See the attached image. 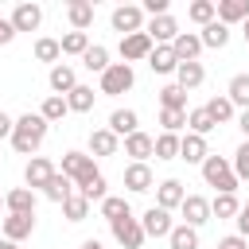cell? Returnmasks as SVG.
<instances>
[{
	"label": "cell",
	"instance_id": "cell-1",
	"mask_svg": "<svg viewBox=\"0 0 249 249\" xmlns=\"http://www.w3.org/2000/svg\"><path fill=\"white\" fill-rule=\"evenodd\" d=\"M47 121L39 117V113H23V117H16V128H12V148L19 152V156H35L39 148H43V140H47Z\"/></svg>",
	"mask_w": 249,
	"mask_h": 249
},
{
	"label": "cell",
	"instance_id": "cell-2",
	"mask_svg": "<svg viewBox=\"0 0 249 249\" xmlns=\"http://www.w3.org/2000/svg\"><path fill=\"white\" fill-rule=\"evenodd\" d=\"M202 179H206V187H214L218 195H237V187H241V179L233 175V163L226 160V156H206L202 160Z\"/></svg>",
	"mask_w": 249,
	"mask_h": 249
},
{
	"label": "cell",
	"instance_id": "cell-3",
	"mask_svg": "<svg viewBox=\"0 0 249 249\" xmlns=\"http://www.w3.org/2000/svg\"><path fill=\"white\" fill-rule=\"evenodd\" d=\"M62 175L74 183V191L78 187H86L89 179H97L101 171H97V163H93V156L89 152H78V148H70V152H62Z\"/></svg>",
	"mask_w": 249,
	"mask_h": 249
},
{
	"label": "cell",
	"instance_id": "cell-4",
	"mask_svg": "<svg viewBox=\"0 0 249 249\" xmlns=\"http://www.w3.org/2000/svg\"><path fill=\"white\" fill-rule=\"evenodd\" d=\"M132 86H136V74H132L128 62H113V66L101 74V93H105V97H121V93H128Z\"/></svg>",
	"mask_w": 249,
	"mask_h": 249
},
{
	"label": "cell",
	"instance_id": "cell-5",
	"mask_svg": "<svg viewBox=\"0 0 249 249\" xmlns=\"http://www.w3.org/2000/svg\"><path fill=\"white\" fill-rule=\"evenodd\" d=\"M109 23L121 35H136V31H144V8L140 4H121V8H113Z\"/></svg>",
	"mask_w": 249,
	"mask_h": 249
},
{
	"label": "cell",
	"instance_id": "cell-6",
	"mask_svg": "<svg viewBox=\"0 0 249 249\" xmlns=\"http://www.w3.org/2000/svg\"><path fill=\"white\" fill-rule=\"evenodd\" d=\"M156 51L152 35L148 31H136V35H121V58L132 66V62H148V54Z\"/></svg>",
	"mask_w": 249,
	"mask_h": 249
},
{
	"label": "cell",
	"instance_id": "cell-7",
	"mask_svg": "<svg viewBox=\"0 0 249 249\" xmlns=\"http://www.w3.org/2000/svg\"><path fill=\"white\" fill-rule=\"evenodd\" d=\"M109 230H113V241H117V245H124V249H140V245L148 241V233H144L140 218H132V214H128V218H121V222H113Z\"/></svg>",
	"mask_w": 249,
	"mask_h": 249
},
{
	"label": "cell",
	"instance_id": "cell-8",
	"mask_svg": "<svg viewBox=\"0 0 249 249\" xmlns=\"http://www.w3.org/2000/svg\"><path fill=\"white\" fill-rule=\"evenodd\" d=\"M140 226H144V233L148 237H171V230H175V222H171V210H160L156 202L140 214Z\"/></svg>",
	"mask_w": 249,
	"mask_h": 249
},
{
	"label": "cell",
	"instance_id": "cell-9",
	"mask_svg": "<svg viewBox=\"0 0 249 249\" xmlns=\"http://www.w3.org/2000/svg\"><path fill=\"white\" fill-rule=\"evenodd\" d=\"M47 86H51V93L66 97V93H74L82 82H78V70H74L70 62H58V66H51V74H47Z\"/></svg>",
	"mask_w": 249,
	"mask_h": 249
},
{
	"label": "cell",
	"instance_id": "cell-10",
	"mask_svg": "<svg viewBox=\"0 0 249 249\" xmlns=\"http://www.w3.org/2000/svg\"><path fill=\"white\" fill-rule=\"evenodd\" d=\"M58 167L47 160V156H31L27 160V167H23V183L31 187V191H43L47 183H51V175H54Z\"/></svg>",
	"mask_w": 249,
	"mask_h": 249
},
{
	"label": "cell",
	"instance_id": "cell-11",
	"mask_svg": "<svg viewBox=\"0 0 249 249\" xmlns=\"http://www.w3.org/2000/svg\"><path fill=\"white\" fill-rule=\"evenodd\" d=\"M144 31L152 35V43H156V47H171V43H175V35H179V23H175V16L167 12V16L148 19V23H144Z\"/></svg>",
	"mask_w": 249,
	"mask_h": 249
},
{
	"label": "cell",
	"instance_id": "cell-12",
	"mask_svg": "<svg viewBox=\"0 0 249 249\" xmlns=\"http://www.w3.org/2000/svg\"><path fill=\"white\" fill-rule=\"evenodd\" d=\"M117 152H121V136H117L109 124L89 132V156H93V160H105V156H117Z\"/></svg>",
	"mask_w": 249,
	"mask_h": 249
},
{
	"label": "cell",
	"instance_id": "cell-13",
	"mask_svg": "<svg viewBox=\"0 0 249 249\" xmlns=\"http://www.w3.org/2000/svg\"><path fill=\"white\" fill-rule=\"evenodd\" d=\"M179 214H183V226H206L210 222V198H202V195H187L183 198V206H179Z\"/></svg>",
	"mask_w": 249,
	"mask_h": 249
},
{
	"label": "cell",
	"instance_id": "cell-14",
	"mask_svg": "<svg viewBox=\"0 0 249 249\" xmlns=\"http://www.w3.org/2000/svg\"><path fill=\"white\" fill-rule=\"evenodd\" d=\"M171 51H175V58H179V62H198V54H202L206 47H202L198 31H179V35H175V43H171Z\"/></svg>",
	"mask_w": 249,
	"mask_h": 249
},
{
	"label": "cell",
	"instance_id": "cell-15",
	"mask_svg": "<svg viewBox=\"0 0 249 249\" xmlns=\"http://www.w3.org/2000/svg\"><path fill=\"white\" fill-rule=\"evenodd\" d=\"M124 156H132V163H148L156 156V136H148V132L124 136Z\"/></svg>",
	"mask_w": 249,
	"mask_h": 249
},
{
	"label": "cell",
	"instance_id": "cell-16",
	"mask_svg": "<svg viewBox=\"0 0 249 249\" xmlns=\"http://www.w3.org/2000/svg\"><path fill=\"white\" fill-rule=\"evenodd\" d=\"M183 198H187V191H183L179 179H163V183H156V206H160V210H179Z\"/></svg>",
	"mask_w": 249,
	"mask_h": 249
},
{
	"label": "cell",
	"instance_id": "cell-17",
	"mask_svg": "<svg viewBox=\"0 0 249 249\" xmlns=\"http://www.w3.org/2000/svg\"><path fill=\"white\" fill-rule=\"evenodd\" d=\"M0 230H4V237L8 241H23V237H31L35 233V214H8L4 222H0Z\"/></svg>",
	"mask_w": 249,
	"mask_h": 249
},
{
	"label": "cell",
	"instance_id": "cell-18",
	"mask_svg": "<svg viewBox=\"0 0 249 249\" xmlns=\"http://www.w3.org/2000/svg\"><path fill=\"white\" fill-rule=\"evenodd\" d=\"M210 156V144H206V136H195V132H183V140H179V160H187V163H198L202 167V160Z\"/></svg>",
	"mask_w": 249,
	"mask_h": 249
},
{
	"label": "cell",
	"instance_id": "cell-19",
	"mask_svg": "<svg viewBox=\"0 0 249 249\" xmlns=\"http://www.w3.org/2000/svg\"><path fill=\"white\" fill-rule=\"evenodd\" d=\"M124 187H128L132 195H144V191H152V187H156V175H152V167H148V163H128V167H124Z\"/></svg>",
	"mask_w": 249,
	"mask_h": 249
},
{
	"label": "cell",
	"instance_id": "cell-20",
	"mask_svg": "<svg viewBox=\"0 0 249 249\" xmlns=\"http://www.w3.org/2000/svg\"><path fill=\"white\" fill-rule=\"evenodd\" d=\"M4 210L8 214H35V191L31 187H12L4 195Z\"/></svg>",
	"mask_w": 249,
	"mask_h": 249
},
{
	"label": "cell",
	"instance_id": "cell-21",
	"mask_svg": "<svg viewBox=\"0 0 249 249\" xmlns=\"http://www.w3.org/2000/svg\"><path fill=\"white\" fill-rule=\"evenodd\" d=\"M8 19H12L16 31H39V23H43V8H39V4H19Z\"/></svg>",
	"mask_w": 249,
	"mask_h": 249
},
{
	"label": "cell",
	"instance_id": "cell-22",
	"mask_svg": "<svg viewBox=\"0 0 249 249\" xmlns=\"http://www.w3.org/2000/svg\"><path fill=\"white\" fill-rule=\"evenodd\" d=\"M202 82H206V70H202V62H179V70H175V86H179L183 93L198 89Z\"/></svg>",
	"mask_w": 249,
	"mask_h": 249
},
{
	"label": "cell",
	"instance_id": "cell-23",
	"mask_svg": "<svg viewBox=\"0 0 249 249\" xmlns=\"http://www.w3.org/2000/svg\"><path fill=\"white\" fill-rule=\"evenodd\" d=\"M249 19V0H218V23L233 27Z\"/></svg>",
	"mask_w": 249,
	"mask_h": 249
},
{
	"label": "cell",
	"instance_id": "cell-24",
	"mask_svg": "<svg viewBox=\"0 0 249 249\" xmlns=\"http://www.w3.org/2000/svg\"><path fill=\"white\" fill-rule=\"evenodd\" d=\"M66 19H70V31H86L93 23V4L89 0H70L66 4Z\"/></svg>",
	"mask_w": 249,
	"mask_h": 249
},
{
	"label": "cell",
	"instance_id": "cell-25",
	"mask_svg": "<svg viewBox=\"0 0 249 249\" xmlns=\"http://www.w3.org/2000/svg\"><path fill=\"white\" fill-rule=\"evenodd\" d=\"M109 128H113L117 136H132V132H140V117H136V109H113V113H109Z\"/></svg>",
	"mask_w": 249,
	"mask_h": 249
},
{
	"label": "cell",
	"instance_id": "cell-26",
	"mask_svg": "<svg viewBox=\"0 0 249 249\" xmlns=\"http://www.w3.org/2000/svg\"><path fill=\"white\" fill-rule=\"evenodd\" d=\"M148 70H152V74H175V70H179L175 51H171V47H156V51L148 54Z\"/></svg>",
	"mask_w": 249,
	"mask_h": 249
},
{
	"label": "cell",
	"instance_id": "cell-27",
	"mask_svg": "<svg viewBox=\"0 0 249 249\" xmlns=\"http://www.w3.org/2000/svg\"><path fill=\"white\" fill-rule=\"evenodd\" d=\"M206 113L214 117V124H230V121H237V109H233V101H230L226 93L210 97V101H206Z\"/></svg>",
	"mask_w": 249,
	"mask_h": 249
},
{
	"label": "cell",
	"instance_id": "cell-28",
	"mask_svg": "<svg viewBox=\"0 0 249 249\" xmlns=\"http://www.w3.org/2000/svg\"><path fill=\"white\" fill-rule=\"evenodd\" d=\"M187 19H191V23H198V27L214 23V19H218V0H195V4L187 8Z\"/></svg>",
	"mask_w": 249,
	"mask_h": 249
},
{
	"label": "cell",
	"instance_id": "cell-29",
	"mask_svg": "<svg viewBox=\"0 0 249 249\" xmlns=\"http://www.w3.org/2000/svg\"><path fill=\"white\" fill-rule=\"evenodd\" d=\"M198 39H202V47H210V51H222V47L230 43V27L214 19V23H206V27L198 31Z\"/></svg>",
	"mask_w": 249,
	"mask_h": 249
},
{
	"label": "cell",
	"instance_id": "cell-30",
	"mask_svg": "<svg viewBox=\"0 0 249 249\" xmlns=\"http://www.w3.org/2000/svg\"><path fill=\"white\" fill-rule=\"evenodd\" d=\"M187 128H191L195 136H210L218 124H214V117L206 113V105H198V109H187Z\"/></svg>",
	"mask_w": 249,
	"mask_h": 249
},
{
	"label": "cell",
	"instance_id": "cell-31",
	"mask_svg": "<svg viewBox=\"0 0 249 249\" xmlns=\"http://www.w3.org/2000/svg\"><path fill=\"white\" fill-rule=\"evenodd\" d=\"M43 195H47L51 202H58V206H62V202H66V198L74 195V183H70V179H66L62 171H54V175H51V183L43 187Z\"/></svg>",
	"mask_w": 249,
	"mask_h": 249
},
{
	"label": "cell",
	"instance_id": "cell-32",
	"mask_svg": "<svg viewBox=\"0 0 249 249\" xmlns=\"http://www.w3.org/2000/svg\"><path fill=\"white\" fill-rule=\"evenodd\" d=\"M226 97L233 101V109H249V74H233L226 86Z\"/></svg>",
	"mask_w": 249,
	"mask_h": 249
},
{
	"label": "cell",
	"instance_id": "cell-33",
	"mask_svg": "<svg viewBox=\"0 0 249 249\" xmlns=\"http://www.w3.org/2000/svg\"><path fill=\"white\" fill-rule=\"evenodd\" d=\"M58 43H62V54H70V58H82V54H86V51L93 47L86 31H66V35L58 39Z\"/></svg>",
	"mask_w": 249,
	"mask_h": 249
},
{
	"label": "cell",
	"instance_id": "cell-34",
	"mask_svg": "<svg viewBox=\"0 0 249 249\" xmlns=\"http://www.w3.org/2000/svg\"><path fill=\"white\" fill-rule=\"evenodd\" d=\"M82 66H86L89 74H105V70H109L113 62H109V51H105L101 43H93V47H89V51L82 54Z\"/></svg>",
	"mask_w": 249,
	"mask_h": 249
},
{
	"label": "cell",
	"instance_id": "cell-35",
	"mask_svg": "<svg viewBox=\"0 0 249 249\" xmlns=\"http://www.w3.org/2000/svg\"><path fill=\"white\" fill-rule=\"evenodd\" d=\"M70 113V105H66V97H58V93H51V97H43V105H39V117L47 121V124H54V121H62Z\"/></svg>",
	"mask_w": 249,
	"mask_h": 249
},
{
	"label": "cell",
	"instance_id": "cell-36",
	"mask_svg": "<svg viewBox=\"0 0 249 249\" xmlns=\"http://www.w3.org/2000/svg\"><path fill=\"white\" fill-rule=\"evenodd\" d=\"M237 214H241L237 195H214L210 198V218H237Z\"/></svg>",
	"mask_w": 249,
	"mask_h": 249
},
{
	"label": "cell",
	"instance_id": "cell-37",
	"mask_svg": "<svg viewBox=\"0 0 249 249\" xmlns=\"http://www.w3.org/2000/svg\"><path fill=\"white\" fill-rule=\"evenodd\" d=\"M62 214H66V222H86V218H89V198H86L82 191H74V195L62 202Z\"/></svg>",
	"mask_w": 249,
	"mask_h": 249
},
{
	"label": "cell",
	"instance_id": "cell-38",
	"mask_svg": "<svg viewBox=\"0 0 249 249\" xmlns=\"http://www.w3.org/2000/svg\"><path fill=\"white\" fill-rule=\"evenodd\" d=\"M132 214V206H128V198H121V195H109L105 202H101V218L113 226V222H121V218H128Z\"/></svg>",
	"mask_w": 249,
	"mask_h": 249
},
{
	"label": "cell",
	"instance_id": "cell-39",
	"mask_svg": "<svg viewBox=\"0 0 249 249\" xmlns=\"http://www.w3.org/2000/svg\"><path fill=\"white\" fill-rule=\"evenodd\" d=\"M35 58H39V62H51V66H58V58H62V43H58V39H51V35L35 39Z\"/></svg>",
	"mask_w": 249,
	"mask_h": 249
},
{
	"label": "cell",
	"instance_id": "cell-40",
	"mask_svg": "<svg viewBox=\"0 0 249 249\" xmlns=\"http://www.w3.org/2000/svg\"><path fill=\"white\" fill-rule=\"evenodd\" d=\"M93 101H97L93 86H78L74 93H66V105H70V113H89V109H93Z\"/></svg>",
	"mask_w": 249,
	"mask_h": 249
},
{
	"label": "cell",
	"instance_id": "cell-41",
	"mask_svg": "<svg viewBox=\"0 0 249 249\" xmlns=\"http://www.w3.org/2000/svg\"><path fill=\"white\" fill-rule=\"evenodd\" d=\"M167 249H198V230L195 226H175L167 237Z\"/></svg>",
	"mask_w": 249,
	"mask_h": 249
},
{
	"label": "cell",
	"instance_id": "cell-42",
	"mask_svg": "<svg viewBox=\"0 0 249 249\" xmlns=\"http://www.w3.org/2000/svg\"><path fill=\"white\" fill-rule=\"evenodd\" d=\"M156 97H160V109H183V113H187V93H183L175 82H171V86H163Z\"/></svg>",
	"mask_w": 249,
	"mask_h": 249
},
{
	"label": "cell",
	"instance_id": "cell-43",
	"mask_svg": "<svg viewBox=\"0 0 249 249\" xmlns=\"http://www.w3.org/2000/svg\"><path fill=\"white\" fill-rule=\"evenodd\" d=\"M179 140L175 132H160L156 136V160H179Z\"/></svg>",
	"mask_w": 249,
	"mask_h": 249
},
{
	"label": "cell",
	"instance_id": "cell-44",
	"mask_svg": "<svg viewBox=\"0 0 249 249\" xmlns=\"http://www.w3.org/2000/svg\"><path fill=\"white\" fill-rule=\"evenodd\" d=\"M160 124H163V132H175L179 136V128L187 124V113L183 109H160Z\"/></svg>",
	"mask_w": 249,
	"mask_h": 249
},
{
	"label": "cell",
	"instance_id": "cell-45",
	"mask_svg": "<svg viewBox=\"0 0 249 249\" xmlns=\"http://www.w3.org/2000/svg\"><path fill=\"white\" fill-rule=\"evenodd\" d=\"M230 163H233V175L245 183V179H249V140H241V144H237V152H233V160H230Z\"/></svg>",
	"mask_w": 249,
	"mask_h": 249
},
{
	"label": "cell",
	"instance_id": "cell-46",
	"mask_svg": "<svg viewBox=\"0 0 249 249\" xmlns=\"http://www.w3.org/2000/svg\"><path fill=\"white\" fill-rule=\"evenodd\" d=\"M105 187H109V183H105V175H97V179H89V183H86V187H78V191H82L89 202H105V198H109V191H105Z\"/></svg>",
	"mask_w": 249,
	"mask_h": 249
},
{
	"label": "cell",
	"instance_id": "cell-47",
	"mask_svg": "<svg viewBox=\"0 0 249 249\" xmlns=\"http://www.w3.org/2000/svg\"><path fill=\"white\" fill-rule=\"evenodd\" d=\"M218 249H249V241H245L241 233H230V237H222V241H218Z\"/></svg>",
	"mask_w": 249,
	"mask_h": 249
},
{
	"label": "cell",
	"instance_id": "cell-48",
	"mask_svg": "<svg viewBox=\"0 0 249 249\" xmlns=\"http://www.w3.org/2000/svg\"><path fill=\"white\" fill-rule=\"evenodd\" d=\"M16 39V27H12V19L8 16H0V47H8Z\"/></svg>",
	"mask_w": 249,
	"mask_h": 249
},
{
	"label": "cell",
	"instance_id": "cell-49",
	"mask_svg": "<svg viewBox=\"0 0 249 249\" xmlns=\"http://www.w3.org/2000/svg\"><path fill=\"white\" fill-rule=\"evenodd\" d=\"M233 222H237V233H241V237L249 241V202H241V214H237Z\"/></svg>",
	"mask_w": 249,
	"mask_h": 249
},
{
	"label": "cell",
	"instance_id": "cell-50",
	"mask_svg": "<svg viewBox=\"0 0 249 249\" xmlns=\"http://www.w3.org/2000/svg\"><path fill=\"white\" fill-rule=\"evenodd\" d=\"M12 128H16V117H8L0 109V140H12Z\"/></svg>",
	"mask_w": 249,
	"mask_h": 249
},
{
	"label": "cell",
	"instance_id": "cell-51",
	"mask_svg": "<svg viewBox=\"0 0 249 249\" xmlns=\"http://www.w3.org/2000/svg\"><path fill=\"white\" fill-rule=\"evenodd\" d=\"M237 128H241V132H245V140H249V109H241V113H237Z\"/></svg>",
	"mask_w": 249,
	"mask_h": 249
},
{
	"label": "cell",
	"instance_id": "cell-52",
	"mask_svg": "<svg viewBox=\"0 0 249 249\" xmlns=\"http://www.w3.org/2000/svg\"><path fill=\"white\" fill-rule=\"evenodd\" d=\"M78 249H105V245H101V241H97V237H86V241H82V245H78Z\"/></svg>",
	"mask_w": 249,
	"mask_h": 249
},
{
	"label": "cell",
	"instance_id": "cell-53",
	"mask_svg": "<svg viewBox=\"0 0 249 249\" xmlns=\"http://www.w3.org/2000/svg\"><path fill=\"white\" fill-rule=\"evenodd\" d=\"M0 249H19L16 241H8V237H0Z\"/></svg>",
	"mask_w": 249,
	"mask_h": 249
},
{
	"label": "cell",
	"instance_id": "cell-54",
	"mask_svg": "<svg viewBox=\"0 0 249 249\" xmlns=\"http://www.w3.org/2000/svg\"><path fill=\"white\" fill-rule=\"evenodd\" d=\"M241 35H245V47H249V19L241 23Z\"/></svg>",
	"mask_w": 249,
	"mask_h": 249
},
{
	"label": "cell",
	"instance_id": "cell-55",
	"mask_svg": "<svg viewBox=\"0 0 249 249\" xmlns=\"http://www.w3.org/2000/svg\"><path fill=\"white\" fill-rule=\"evenodd\" d=\"M0 210H4V195H0Z\"/></svg>",
	"mask_w": 249,
	"mask_h": 249
},
{
	"label": "cell",
	"instance_id": "cell-56",
	"mask_svg": "<svg viewBox=\"0 0 249 249\" xmlns=\"http://www.w3.org/2000/svg\"><path fill=\"white\" fill-rule=\"evenodd\" d=\"M214 249H218V245H214Z\"/></svg>",
	"mask_w": 249,
	"mask_h": 249
}]
</instances>
